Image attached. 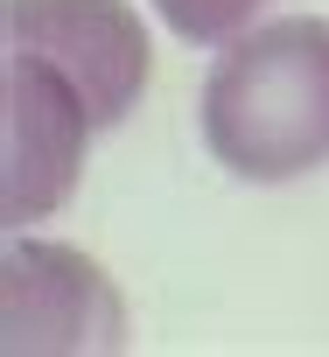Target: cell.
Wrapping results in <instances>:
<instances>
[{"label":"cell","mask_w":329,"mask_h":357,"mask_svg":"<svg viewBox=\"0 0 329 357\" xmlns=\"http://www.w3.org/2000/svg\"><path fill=\"white\" fill-rule=\"evenodd\" d=\"M91 133H98L91 98L49 56L8 50V225L15 231L49 218L77 190Z\"/></svg>","instance_id":"obj_3"},{"label":"cell","mask_w":329,"mask_h":357,"mask_svg":"<svg viewBox=\"0 0 329 357\" xmlns=\"http://www.w3.org/2000/svg\"><path fill=\"white\" fill-rule=\"evenodd\" d=\"M266 0H154V15L169 22L183 43H231L238 29L259 22Z\"/></svg>","instance_id":"obj_5"},{"label":"cell","mask_w":329,"mask_h":357,"mask_svg":"<svg viewBox=\"0 0 329 357\" xmlns=\"http://www.w3.org/2000/svg\"><path fill=\"white\" fill-rule=\"evenodd\" d=\"M204 147L238 183H294L329 161V22L280 15L238 29L197 98Z\"/></svg>","instance_id":"obj_1"},{"label":"cell","mask_w":329,"mask_h":357,"mask_svg":"<svg viewBox=\"0 0 329 357\" xmlns=\"http://www.w3.org/2000/svg\"><path fill=\"white\" fill-rule=\"evenodd\" d=\"M0 336L8 350H119L126 308L112 280L49 238H15L0 266Z\"/></svg>","instance_id":"obj_4"},{"label":"cell","mask_w":329,"mask_h":357,"mask_svg":"<svg viewBox=\"0 0 329 357\" xmlns=\"http://www.w3.org/2000/svg\"><path fill=\"white\" fill-rule=\"evenodd\" d=\"M0 36H8V50L49 56L91 98L98 133L140 105L154 70L147 29L126 0H0Z\"/></svg>","instance_id":"obj_2"}]
</instances>
